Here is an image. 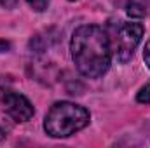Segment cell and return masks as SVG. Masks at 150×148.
Returning <instances> with one entry per match:
<instances>
[{
	"mask_svg": "<svg viewBox=\"0 0 150 148\" xmlns=\"http://www.w3.org/2000/svg\"><path fill=\"white\" fill-rule=\"evenodd\" d=\"M70 51L77 70L87 78H100L110 68V37L96 25L79 26L72 35Z\"/></svg>",
	"mask_w": 150,
	"mask_h": 148,
	"instance_id": "1",
	"label": "cell"
},
{
	"mask_svg": "<svg viewBox=\"0 0 150 148\" xmlns=\"http://www.w3.org/2000/svg\"><path fill=\"white\" fill-rule=\"evenodd\" d=\"M89 124V111L70 101L51 106L44 120V129L51 138H68Z\"/></svg>",
	"mask_w": 150,
	"mask_h": 148,
	"instance_id": "2",
	"label": "cell"
},
{
	"mask_svg": "<svg viewBox=\"0 0 150 148\" xmlns=\"http://www.w3.org/2000/svg\"><path fill=\"white\" fill-rule=\"evenodd\" d=\"M143 32H145V28H143L142 23L119 21L113 26L110 45H112V51L115 52V56L120 63H126V61L131 59L134 49L142 42Z\"/></svg>",
	"mask_w": 150,
	"mask_h": 148,
	"instance_id": "3",
	"label": "cell"
},
{
	"mask_svg": "<svg viewBox=\"0 0 150 148\" xmlns=\"http://www.w3.org/2000/svg\"><path fill=\"white\" fill-rule=\"evenodd\" d=\"M2 106L16 122H28L33 117V105L16 91H4L2 92Z\"/></svg>",
	"mask_w": 150,
	"mask_h": 148,
	"instance_id": "4",
	"label": "cell"
},
{
	"mask_svg": "<svg viewBox=\"0 0 150 148\" xmlns=\"http://www.w3.org/2000/svg\"><path fill=\"white\" fill-rule=\"evenodd\" d=\"M138 103H145V105H150V84H147L145 87L140 89L138 96H136Z\"/></svg>",
	"mask_w": 150,
	"mask_h": 148,
	"instance_id": "5",
	"label": "cell"
},
{
	"mask_svg": "<svg viewBox=\"0 0 150 148\" xmlns=\"http://www.w3.org/2000/svg\"><path fill=\"white\" fill-rule=\"evenodd\" d=\"M28 4L35 11H38V12H42L44 9H47V0H28Z\"/></svg>",
	"mask_w": 150,
	"mask_h": 148,
	"instance_id": "6",
	"label": "cell"
},
{
	"mask_svg": "<svg viewBox=\"0 0 150 148\" xmlns=\"http://www.w3.org/2000/svg\"><path fill=\"white\" fill-rule=\"evenodd\" d=\"M143 59L147 63V66L150 68V40L145 44V51H143Z\"/></svg>",
	"mask_w": 150,
	"mask_h": 148,
	"instance_id": "7",
	"label": "cell"
},
{
	"mask_svg": "<svg viewBox=\"0 0 150 148\" xmlns=\"http://www.w3.org/2000/svg\"><path fill=\"white\" fill-rule=\"evenodd\" d=\"M16 4H18V0H0V5L5 9H12Z\"/></svg>",
	"mask_w": 150,
	"mask_h": 148,
	"instance_id": "8",
	"label": "cell"
},
{
	"mask_svg": "<svg viewBox=\"0 0 150 148\" xmlns=\"http://www.w3.org/2000/svg\"><path fill=\"white\" fill-rule=\"evenodd\" d=\"M4 136H5V132H4V131H2V129H0V140H2V138H4Z\"/></svg>",
	"mask_w": 150,
	"mask_h": 148,
	"instance_id": "9",
	"label": "cell"
},
{
	"mask_svg": "<svg viewBox=\"0 0 150 148\" xmlns=\"http://www.w3.org/2000/svg\"><path fill=\"white\" fill-rule=\"evenodd\" d=\"M70 2H75V0H70Z\"/></svg>",
	"mask_w": 150,
	"mask_h": 148,
	"instance_id": "10",
	"label": "cell"
}]
</instances>
